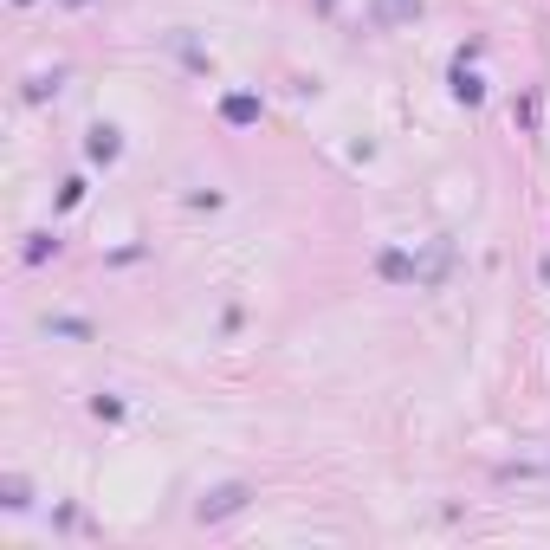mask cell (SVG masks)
I'll use <instances>...</instances> for the list:
<instances>
[{"label":"cell","mask_w":550,"mask_h":550,"mask_svg":"<svg viewBox=\"0 0 550 550\" xmlns=\"http://www.w3.org/2000/svg\"><path fill=\"white\" fill-rule=\"evenodd\" d=\"M246 505V486H221L214 499H201V518H227V512H240Z\"/></svg>","instance_id":"1"},{"label":"cell","mask_w":550,"mask_h":550,"mask_svg":"<svg viewBox=\"0 0 550 550\" xmlns=\"http://www.w3.org/2000/svg\"><path fill=\"white\" fill-rule=\"evenodd\" d=\"M85 150H91V162H117V150H123V143H117V130H91V143H85Z\"/></svg>","instance_id":"2"},{"label":"cell","mask_w":550,"mask_h":550,"mask_svg":"<svg viewBox=\"0 0 550 550\" xmlns=\"http://www.w3.org/2000/svg\"><path fill=\"white\" fill-rule=\"evenodd\" d=\"M408 14H421V0H382V7H376L382 26H389V20H408Z\"/></svg>","instance_id":"3"},{"label":"cell","mask_w":550,"mask_h":550,"mask_svg":"<svg viewBox=\"0 0 550 550\" xmlns=\"http://www.w3.org/2000/svg\"><path fill=\"white\" fill-rule=\"evenodd\" d=\"M453 91H460L466 104H479V78H472V72H453Z\"/></svg>","instance_id":"4"},{"label":"cell","mask_w":550,"mask_h":550,"mask_svg":"<svg viewBox=\"0 0 550 550\" xmlns=\"http://www.w3.org/2000/svg\"><path fill=\"white\" fill-rule=\"evenodd\" d=\"M227 117H233V123H253V117H259V104H253V98H233V104H227Z\"/></svg>","instance_id":"5"}]
</instances>
